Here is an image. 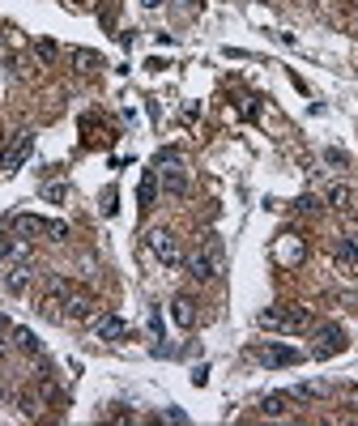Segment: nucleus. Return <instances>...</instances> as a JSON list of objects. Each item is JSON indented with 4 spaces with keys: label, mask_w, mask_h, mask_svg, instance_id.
<instances>
[{
    "label": "nucleus",
    "mask_w": 358,
    "mask_h": 426,
    "mask_svg": "<svg viewBox=\"0 0 358 426\" xmlns=\"http://www.w3.org/2000/svg\"><path fill=\"white\" fill-rule=\"evenodd\" d=\"M64 311H69V320H90V315H94V298H90V294H73V298L64 303Z\"/></svg>",
    "instance_id": "2eb2a0df"
},
{
    "label": "nucleus",
    "mask_w": 358,
    "mask_h": 426,
    "mask_svg": "<svg viewBox=\"0 0 358 426\" xmlns=\"http://www.w3.org/2000/svg\"><path fill=\"white\" fill-rule=\"evenodd\" d=\"M252 354H256V362H265V366H294V362H303V354L294 345H277V341L256 345Z\"/></svg>",
    "instance_id": "423d86ee"
},
{
    "label": "nucleus",
    "mask_w": 358,
    "mask_h": 426,
    "mask_svg": "<svg viewBox=\"0 0 358 426\" xmlns=\"http://www.w3.org/2000/svg\"><path fill=\"white\" fill-rule=\"evenodd\" d=\"M0 354H5V345H0Z\"/></svg>",
    "instance_id": "b1692460"
},
{
    "label": "nucleus",
    "mask_w": 358,
    "mask_h": 426,
    "mask_svg": "<svg viewBox=\"0 0 358 426\" xmlns=\"http://www.w3.org/2000/svg\"><path fill=\"white\" fill-rule=\"evenodd\" d=\"M312 324V311L307 307H269L261 311V329H277V333H298Z\"/></svg>",
    "instance_id": "f03ea898"
},
{
    "label": "nucleus",
    "mask_w": 358,
    "mask_h": 426,
    "mask_svg": "<svg viewBox=\"0 0 358 426\" xmlns=\"http://www.w3.org/2000/svg\"><path fill=\"white\" fill-rule=\"evenodd\" d=\"M290 405H294V397H290V392H273V397H265V401H261V413H269V418H282Z\"/></svg>",
    "instance_id": "dca6fc26"
},
{
    "label": "nucleus",
    "mask_w": 358,
    "mask_h": 426,
    "mask_svg": "<svg viewBox=\"0 0 358 426\" xmlns=\"http://www.w3.org/2000/svg\"><path fill=\"white\" fill-rule=\"evenodd\" d=\"M34 51H39V60H47V64H51V60H56V51H60V47L51 43V39H43V43H39Z\"/></svg>",
    "instance_id": "aec40b11"
},
{
    "label": "nucleus",
    "mask_w": 358,
    "mask_h": 426,
    "mask_svg": "<svg viewBox=\"0 0 358 426\" xmlns=\"http://www.w3.org/2000/svg\"><path fill=\"white\" fill-rule=\"evenodd\" d=\"M13 341H18V350H26V354H39V337H34L30 329H18V333H13Z\"/></svg>",
    "instance_id": "6ab92c4d"
},
{
    "label": "nucleus",
    "mask_w": 358,
    "mask_h": 426,
    "mask_svg": "<svg viewBox=\"0 0 358 426\" xmlns=\"http://www.w3.org/2000/svg\"><path fill=\"white\" fill-rule=\"evenodd\" d=\"M149 252L158 256L167 269H175V264H184V247H179V239L171 235V231H149Z\"/></svg>",
    "instance_id": "7ed1b4c3"
},
{
    "label": "nucleus",
    "mask_w": 358,
    "mask_h": 426,
    "mask_svg": "<svg viewBox=\"0 0 358 426\" xmlns=\"http://www.w3.org/2000/svg\"><path fill=\"white\" fill-rule=\"evenodd\" d=\"M184 264H188V273L196 277V282H214L222 269H226V256H222V243L209 235V239H205L192 256H184Z\"/></svg>",
    "instance_id": "f257e3e1"
},
{
    "label": "nucleus",
    "mask_w": 358,
    "mask_h": 426,
    "mask_svg": "<svg viewBox=\"0 0 358 426\" xmlns=\"http://www.w3.org/2000/svg\"><path fill=\"white\" fill-rule=\"evenodd\" d=\"M5 286H9V294H22V290L30 286V264H26V260H18L13 269L5 273Z\"/></svg>",
    "instance_id": "ddd939ff"
},
{
    "label": "nucleus",
    "mask_w": 358,
    "mask_h": 426,
    "mask_svg": "<svg viewBox=\"0 0 358 426\" xmlns=\"http://www.w3.org/2000/svg\"><path fill=\"white\" fill-rule=\"evenodd\" d=\"M69 60L77 64V73H98V69H102V56H98V51H85V47L69 51Z\"/></svg>",
    "instance_id": "4468645a"
},
{
    "label": "nucleus",
    "mask_w": 358,
    "mask_h": 426,
    "mask_svg": "<svg viewBox=\"0 0 358 426\" xmlns=\"http://www.w3.org/2000/svg\"><path fill=\"white\" fill-rule=\"evenodd\" d=\"M163 188H167L171 196H188V175H184L179 163H171V171H163Z\"/></svg>",
    "instance_id": "f8f14e48"
},
{
    "label": "nucleus",
    "mask_w": 358,
    "mask_h": 426,
    "mask_svg": "<svg viewBox=\"0 0 358 426\" xmlns=\"http://www.w3.org/2000/svg\"><path fill=\"white\" fill-rule=\"evenodd\" d=\"M94 333L102 337V341H124L128 337V320H120V315H94Z\"/></svg>",
    "instance_id": "6e6552de"
},
{
    "label": "nucleus",
    "mask_w": 358,
    "mask_h": 426,
    "mask_svg": "<svg viewBox=\"0 0 358 426\" xmlns=\"http://www.w3.org/2000/svg\"><path fill=\"white\" fill-rule=\"evenodd\" d=\"M13 226L22 235H51V239H69V226L64 222H47V218H34V213H18Z\"/></svg>",
    "instance_id": "39448f33"
},
{
    "label": "nucleus",
    "mask_w": 358,
    "mask_h": 426,
    "mask_svg": "<svg viewBox=\"0 0 358 426\" xmlns=\"http://www.w3.org/2000/svg\"><path fill=\"white\" fill-rule=\"evenodd\" d=\"M333 260L341 264L345 273H354V277H358V235H350V239H337V243H333Z\"/></svg>",
    "instance_id": "1a4fd4ad"
},
{
    "label": "nucleus",
    "mask_w": 358,
    "mask_h": 426,
    "mask_svg": "<svg viewBox=\"0 0 358 426\" xmlns=\"http://www.w3.org/2000/svg\"><path fill=\"white\" fill-rule=\"evenodd\" d=\"M345 350V329L341 324H320L316 329V358H333Z\"/></svg>",
    "instance_id": "0eeeda50"
},
{
    "label": "nucleus",
    "mask_w": 358,
    "mask_h": 426,
    "mask_svg": "<svg viewBox=\"0 0 358 426\" xmlns=\"http://www.w3.org/2000/svg\"><path fill=\"white\" fill-rule=\"evenodd\" d=\"M324 200H329L333 209H350V205H354V188H350V184H333V188L324 192Z\"/></svg>",
    "instance_id": "f3484780"
},
{
    "label": "nucleus",
    "mask_w": 358,
    "mask_h": 426,
    "mask_svg": "<svg viewBox=\"0 0 358 426\" xmlns=\"http://www.w3.org/2000/svg\"><path fill=\"white\" fill-rule=\"evenodd\" d=\"M303 256H307L303 239H298V235H282V243H277V260H282V264H298Z\"/></svg>",
    "instance_id": "9d476101"
},
{
    "label": "nucleus",
    "mask_w": 358,
    "mask_h": 426,
    "mask_svg": "<svg viewBox=\"0 0 358 426\" xmlns=\"http://www.w3.org/2000/svg\"><path fill=\"white\" fill-rule=\"evenodd\" d=\"M30 149H34V132H13L9 145H5V153H0V171H18L30 158Z\"/></svg>",
    "instance_id": "20e7f679"
},
{
    "label": "nucleus",
    "mask_w": 358,
    "mask_h": 426,
    "mask_svg": "<svg viewBox=\"0 0 358 426\" xmlns=\"http://www.w3.org/2000/svg\"><path fill=\"white\" fill-rule=\"evenodd\" d=\"M153 192H158V175L145 171V175H141V192H137V196H141V209H149V205H153Z\"/></svg>",
    "instance_id": "a211bd4d"
},
{
    "label": "nucleus",
    "mask_w": 358,
    "mask_h": 426,
    "mask_svg": "<svg viewBox=\"0 0 358 426\" xmlns=\"http://www.w3.org/2000/svg\"><path fill=\"white\" fill-rule=\"evenodd\" d=\"M9 252H13V239H5V235H0V260H5Z\"/></svg>",
    "instance_id": "5701e85b"
},
{
    "label": "nucleus",
    "mask_w": 358,
    "mask_h": 426,
    "mask_svg": "<svg viewBox=\"0 0 358 426\" xmlns=\"http://www.w3.org/2000/svg\"><path fill=\"white\" fill-rule=\"evenodd\" d=\"M324 163H333V167H345L350 158H345V149H324Z\"/></svg>",
    "instance_id": "412c9836"
},
{
    "label": "nucleus",
    "mask_w": 358,
    "mask_h": 426,
    "mask_svg": "<svg viewBox=\"0 0 358 426\" xmlns=\"http://www.w3.org/2000/svg\"><path fill=\"white\" fill-rule=\"evenodd\" d=\"M294 209H298V213H312V209H316V196H298Z\"/></svg>",
    "instance_id": "4be33fe9"
},
{
    "label": "nucleus",
    "mask_w": 358,
    "mask_h": 426,
    "mask_svg": "<svg viewBox=\"0 0 358 426\" xmlns=\"http://www.w3.org/2000/svg\"><path fill=\"white\" fill-rule=\"evenodd\" d=\"M171 315H175L179 329H192V324H196V303H192L188 294H179V298L171 303Z\"/></svg>",
    "instance_id": "9b49d317"
}]
</instances>
